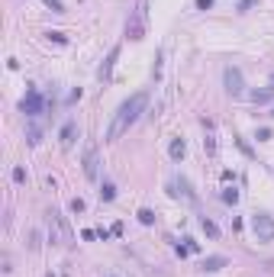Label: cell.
Instances as JSON below:
<instances>
[{
  "instance_id": "obj_11",
  "label": "cell",
  "mask_w": 274,
  "mask_h": 277,
  "mask_svg": "<svg viewBox=\"0 0 274 277\" xmlns=\"http://www.w3.org/2000/svg\"><path fill=\"white\" fill-rule=\"evenodd\" d=\"M249 100L255 103V107H265V103L274 100V91L271 87H261V91H249Z\"/></svg>"
},
{
  "instance_id": "obj_7",
  "label": "cell",
  "mask_w": 274,
  "mask_h": 277,
  "mask_svg": "<svg viewBox=\"0 0 274 277\" xmlns=\"http://www.w3.org/2000/svg\"><path fill=\"white\" fill-rule=\"evenodd\" d=\"M168 193H171L174 200L197 203V193H194V187H190V181H187V177H171V181H168Z\"/></svg>"
},
{
  "instance_id": "obj_4",
  "label": "cell",
  "mask_w": 274,
  "mask_h": 277,
  "mask_svg": "<svg viewBox=\"0 0 274 277\" xmlns=\"http://www.w3.org/2000/svg\"><path fill=\"white\" fill-rule=\"evenodd\" d=\"M46 97H42V93H39V87H26V97H23V100H20V113H23L26 116V119H36V116H42V113H46Z\"/></svg>"
},
{
  "instance_id": "obj_13",
  "label": "cell",
  "mask_w": 274,
  "mask_h": 277,
  "mask_svg": "<svg viewBox=\"0 0 274 277\" xmlns=\"http://www.w3.org/2000/svg\"><path fill=\"white\" fill-rule=\"evenodd\" d=\"M168 155H171V162H181V158L187 155V145H184V138H171V145H168Z\"/></svg>"
},
{
  "instance_id": "obj_3",
  "label": "cell",
  "mask_w": 274,
  "mask_h": 277,
  "mask_svg": "<svg viewBox=\"0 0 274 277\" xmlns=\"http://www.w3.org/2000/svg\"><path fill=\"white\" fill-rule=\"evenodd\" d=\"M145 36H149V0H136L133 13L126 20V39L142 42Z\"/></svg>"
},
{
  "instance_id": "obj_10",
  "label": "cell",
  "mask_w": 274,
  "mask_h": 277,
  "mask_svg": "<svg viewBox=\"0 0 274 277\" xmlns=\"http://www.w3.org/2000/svg\"><path fill=\"white\" fill-rule=\"evenodd\" d=\"M116 58H119V46H113V48H110V55L103 58L100 71H97V77H100V81H110V77H113V65H116Z\"/></svg>"
},
{
  "instance_id": "obj_22",
  "label": "cell",
  "mask_w": 274,
  "mask_h": 277,
  "mask_svg": "<svg viewBox=\"0 0 274 277\" xmlns=\"http://www.w3.org/2000/svg\"><path fill=\"white\" fill-rule=\"evenodd\" d=\"M255 138H258V142H271V129H258V132H255Z\"/></svg>"
},
{
  "instance_id": "obj_14",
  "label": "cell",
  "mask_w": 274,
  "mask_h": 277,
  "mask_svg": "<svg viewBox=\"0 0 274 277\" xmlns=\"http://www.w3.org/2000/svg\"><path fill=\"white\" fill-rule=\"evenodd\" d=\"M100 200L103 203H113V200H116V184H113V181H103V184H100Z\"/></svg>"
},
{
  "instance_id": "obj_19",
  "label": "cell",
  "mask_w": 274,
  "mask_h": 277,
  "mask_svg": "<svg viewBox=\"0 0 274 277\" xmlns=\"http://www.w3.org/2000/svg\"><path fill=\"white\" fill-rule=\"evenodd\" d=\"M46 36H48V42H58V46H65V42H68V36H65V32H58V29L46 32Z\"/></svg>"
},
{
  "instance_id": "obj_2",
  "label": "cell",
  "mask_w": 274,
  "mask_h": 277,
  "mask_svg": "<svg viewBox=\"0 0 274 277\" xmlns=\"http://www.w3.org/2000/svg\"><path fill=\"white\" fill-rule=\"evenodd\" d=\"M46 223H48V242L52 245H62V248H71L74 245V232H71L68 226V216L62 213V209H48L46 213Z\"/></svg>"
},
{
  "instance_id": "obj_15",
  "label": "cell",
  "mask_w": 274,
  "mask_h": 277,
  "mask_svg": "<svg viewBox=\"0 0 274 277\" xmlns=\"http://www.w3.org/2000/svg\"><path fill=\"white\" fill-rule=\"evenodd\" d=\"M200 229H204L210 239H219V226L213 223V219H206V216H200Z\"/></svg>"
},
{
  "instance_id": "obj_5",
  "label": "cell",
  "mask_w": 274,
  "mask_h": 277,
  "mask_svg": "<svg viewBox=\"0 0 274 277\" xmlns=\"http://www.w3.org/2000/svg\"><path fill=\"white\" fill-rule=\"evenodd\" d=\"M249 226H251V235H255V242H274V216H268V213H251V219H249Z\"/></svg>"
},
{
  "instance_id": "obj_1",
  "label": "cell",
  "mask_w": 274,
  "mask_h": 277,
  "mask_svg": "<svg viewBox=\"0 0 274 277\" xmlns=\"http://www.w3.org/2000/svg\"><path fill=\"white\" fill-rule=\"evenodd\" d=\"M145 107H149V93H145V91H136L133 97H126V100L116 107V113H113V119H110V129H107V136H103V138H107V142L123 138L126 132L139 123V116L145 113Z\"/></svg>"
},
{
  "instance_id": "obj_25",
  "label": "cell",
  "mask_w": 274,
  "mask_h": 277,
  "mask_svg": "<svg viewBox=\"0 0 274 277\" xmlns=\"http://www.w3.org/2000/svg\"><path fill=\"white\" fill-rule=\"evenodd\" d=\"M29 248H32V252L39 248V232H29Z\"/></svg>"
},
{
  "instance_id": "obj_23",
  "label": "cell",
  "mask_w": 274,
  "mask_h": 277,
  "mask_svg": "<svg viewBox=\"0 0 274 277\" xmlns=\"http://www.w3.org/2000/svg\"><path fill=\"white\" fill-rule=\"evenodd\" d=\"M251 7H255V0H239V13H249Z\"/></svg>"
},
{
  "instance_id": "obj_20",
  "label": "cell",
  "mask_w": 274,
  "mask_h": 277,
  "mask_svg": "<svg viewBox=\"0 0 274 277\" xmlns=\"http://www.w3.org/2000/svg\"><path fill=\"white\" fill-rule=\"evenodd\" d=\"M87 209V203L81 200V197H74V200H71V213H84Z\"/></svg>"
},
{
  "instance_id": "obj_16",
  "label": "cell",
  "mask_w": 274,
  "mask_h": 277,
  "mask_svg": "<svg viewBox=\"0 0 274 277\" xmlns=\"http://www.w3.org/2000/svg\"><path fill=\"white\" fill-rule=\"evenodd\" d=\"M26 142H29V145L36 148V145H39V142H42V129H36V126H29V129H26Z\"/></svg>"
},
{
  "instance_id": "obj_26",
  "label": "cell",
  "mask_w": 274,
  "mask_h": 277,
  "mask_svg": "<svg viewBox=\"0 0 274 277\" xmlns=\"http://www.w3.org/2000/svg\"><path fill=\"white\" fill-rule=\"evenodd\" d=\"M271 91H274V74H271Z\"/></svg>"
},
{
  "instance_id": "obj_18",
  "label": "cell",
  "mask_w": 274,
  "mask_h": 277,
  "mask_svg": "<svg viewBox=\"0 0 274 277\" xmlns=\"http://www.w3.org/2000/svg\"><path fill=\"white\" fill-rule=\"evenodd\" d=\"M223 203L235 207V203H239V190H235V187H226V190H223Z\"/></svg>"
},
{
  "instance_id": "obj_17",
  "label": "cell",
  "mask_w": 274,
  "mask_h": 277,
  "mask_svg": "<svg viewBox=\"0 0 274 277\" xmlns=\"http://www.w3.org/2000/svg\"><path fill=\"white\" fill-rule=\"evenodd\" d=\"M136 216H139V223H142V226H152V223H155V213H152L149 207H142Z\"/></svg>"
},
{
  "instance_id": "obj_21",
  "label": "cell",
  "mask_w": 274,
  "mask_h": 277,
  "mask_svg": "<svg viewBox=\"0 0 274 277\" xmlns=\"http://www.w3.org/2000/svg\"><path fill=\"white\" fill-rule=\"evenodd\" d=\"M13 181L16 184H26V168H13Z\"/></svg>"
},
{
  "instance_id": "obj_9",
  "label": "cell",
  "mask_w": 274,
  "mask_h": 277,
  "mask_svg": "<svg viewBox=\"0 0 274 277\" xmlns=\"http://www.w3.org/2000/svg\"><path fill=\"white\" fill-rule=\"evenodd\" d=\"M78 136H81V126L74 123V119H68V123L62 126V132H58V138H62V148H71L74 142H78Z\"/></svg>"
},
{
  "instance_id": "obj_24",
  "label": "cell",
  "mask_w": 274,
  "mask_h": 277,
  "mask_svg": "<svg viewBox=\"0 0 274 277\" xmlns=\"http://www.w3.org/2000/svg\"><path fill=\"white\" fill-rule=\"evenodd\" d=\"M213 3H216V0H194V7H197V10H210Z\"/></svg>"
},
{
  "instance_id": "obj_8",
  "label": "cell",
  "mask_w": 274,
  "mask_h": 277,
  "mask_svg": "<svg viewBox=\"0 0 274 277\" xmlns=\"http://www.w3.org/2000/svg\"><path fill=\"white\" fill-rule=\"evenodd\" d=\"M97 174H100V158H97L94 145H87V152H84V177L87 181H97Z\"/></svg>"
},
{
  "instance_id": "obj_28",
  "label": "cell",
  "mask_w": 274,
  "mask_h": 277,
  "mask_svg": "<svg viewBox=\"0 0 274 277\" xmlns=\"http://www.w3.org/2000/svg\"><path fill=\"white\" fill-rule=\"evenodd\" d=\"M110 277H113V274H110Z\"/></svg>"
},
{
  "instance_id": "obj_27",
  "label": "cell",
  "mask_w": 274,
  "mask_h": 277,
  "mask_svg": "<svg viewBox=\"0 0 274 277\" xmlns=\"http://www.w3.org/2000/svg\"><path fill=\"white\" fill-rule=\"evenodd\" d=\"M268 116H274V107H271V113H268Z\"/></svg>"
},
{
  "instance_id": "obj_12",
  "label": "cell",
  "mask_w": 274,
  "mask_h": 277,
  "mask_svg": "<svg viewBox=\"0 0 274 277\" xmlns=\"http://www.w3.org/2000/svg\"><path fill=\"white\" fill-rule=\"evenodd\" d=\"M226 264H229L226 254H210V258H204V264H200V268H204V271H223Z\"/></svg>"
},
{
  "instance_id": "obj_6",
  "label": "cell",
  "mask_w": 274,
  "mask_h": 277,
  "mask_svg": "<svg viewBox=\"0 0 274 277\" xmlns=\"http://www.w3.org/2000/svg\"><path fill=\"white\" fill-rule=\"evenodd\" d=\"M223 84H226V93L232 97V100H239V97L245 93V77H242V71L235 68V65L223 68Z\"/></svg>"
}]
</instances>
